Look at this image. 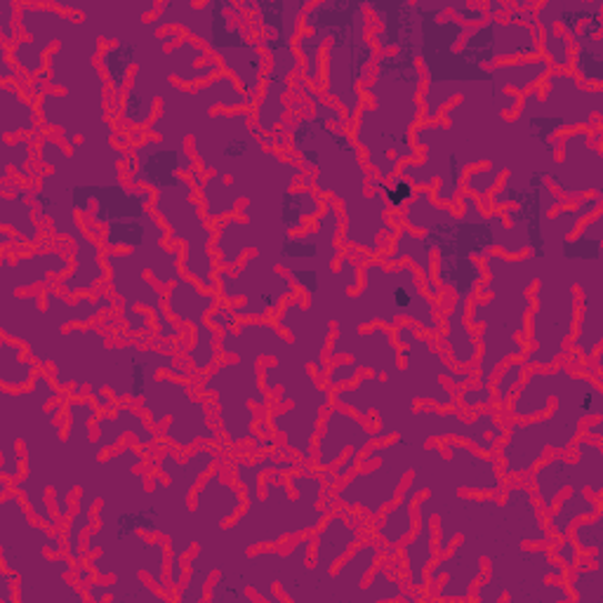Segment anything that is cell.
I'll list each match as a JSON object with an SVG mask.
<instances>
[{
	"label": "cell",
	"instance_id": "83f0119b",
	"mask_svg": "<svg viewBox=\"0 0 603 603\" xmlns=\"http://www.w3.org/2000/svg\"><path fill=\"white\" fill-rule=\"evenodd\" d=\"M601 205H603L601 193H587V197L577 199L575 203L561 205L559 210H554L547 218V229L559 233V239H569L573 237L582 222H587L594 215H599Z\"/></svg>",
	"mask_w": 603,
	"mask_h": 603
},
{
	"label": "cell",
	"instance_id": "8992f818",
	"mask_svg": "<svg viewBox=\"0 0 603 603\" xmlns=\"http://www.w3.org/2000/svg\"><path fill=\"white\" fill-rule=\"evenodd\" d=\"M309 0H243L239 8L250 17L269 69L262 81V94L255 104V130L260 142L274 147L279 128L288 115L285 97L293 94V81L300 73V54L295 52V38L302 31V14Z\"/></svg>",
	"mask_w": 603,
	"mask_h": 603
},
{
	"label": "cell",
	"instance_id": "60d3db41",
	"mask_svg": "<svg viewBox=\"0 0 603 603\" xmlns=\"http://www.w3.org/2000/svg\"><path fill=\"white\" fill-rule=\"evenodd\" d=\"M208 601H255V596H250L245 590L233 585V582H224V577H218L212 582Z\"/></svg>",
	"mask_w": 603,
	"mask_h": 603
},
{
	"label": "cell",
	"instance_id": "3957f363",
	"mask_svg": "<svg viewBox=\"0 0 603 603\" xmlns=\"http://www.w3.org/2000/svg\"><path fill=\"white\" fill-rule=\"evenodd\" d=\"M375 19L365 0H316L302 14V31L325 36L323 94L335 102L352 123L363 107L361 88L371 81L378 48L373 43Z\"/></svg>",
	"mask_w": 603,
	"mask_h": 603
},
{
	"label": "cell",
	"instance_id": "e575fe53",
	"mask_svg": "<svg viewBox=\"0 0 603 603\" xmlns=\"http://www.w3.org/2000/svg\"><path fill=\"white\" fill-rule=\"evenodd\" d=\"M378 187H380V193H382V201H384L386 210L389 212H399V215L408 208V203L415 199V193H418V187L399 172L394 174L392 180H386V182H382L378 178Z\"/></svg>",
	"mask_w": 603,
	"mask_h": 603
},
{
	"label": "cell",
	"instance_id": "ac0fdd59",
	"mask_svg": "<svg viewBox=\"0 0 603 603\" xmlns=\"http://www.w3.org/2000/svg\"><path fill=\"white\" fill-rule=\"evenodd\" d=\"M325 199L314 187L288 189L281 197V224L285 233H300L314 224L323 212Z\"/></svg>",
	"mask_w": 603,
	"mask_h": 603
},
{
	"label": "cell",
	"instance_id": "7402d4cb",
	"mask_svg": "<svg viewBox=\"0 0 603 603\" xmlns=\"http://www.w3.org/2000/svg\"><path fill=\"white\" fill-rule=\"evenodd\" d=\"M601 510H603L601 498H594L587 491H569L566 495L559 498V502L554 504V510L547 514L550 535H554V537L569 535L575 521L594 516Z\"/></svg>",
	"mask_w": 603,
	"mask_h": 603
},
{
	"label": "cell",
	"instance_id": "74e56055",
	"mask_svg": "<svg viewBox=\"0 0 603 603\" xmlns=\"http://www.w3.org/2000/svg\"><path fill=\"white\" fill-rule=\"evenodd\" d=\"M149 356H132V368H130V392L128 396L132 401L144 399L147 389H149V378H151V363L147 361Z\"/></svg>",
	"mask_w": 603,
	"mask_h": 603
},
{
	"label": "cell",
	"instance_id": "d6986e66",
	"mask_svg": "<svg viewBox=\"0 0 603 603\" xmlns=\"http://www.w3.org/2000/svg\"><path fill=\"white\" fill-rule=\"evenodd\" d=\"M3 184H8V182H3ZM10 189L14 191L19 210H14L8 193L0 191V227L14 231L17 239L31 248V245L38 243V237H41V227H38L36 220H33L36 205L29 203V199L33 197V191L29 187H24V184H19V182L14 187H10Z\"/></svg>",
	"mask_w": 603,
	"mask_h": 603
},
{
	"label": "cell",
	"instance_id": "f6af8a7d",
	"mask_svg": "<svg viewBox=\"0 0 603 603\" xmlns=\"http://www.w3.org/2000/svg\"><path fill=\"white\" fill-rule=\"evenodd\" d=\"M10 481H12V479H8V476L0 479V495H3V498L12 493V491H10Z\"/></svg>",
	"mask_w": 603,
	"mask_h": 603
},
{
	"label": "cell",
	"instance_id": "ee69618b",
	"mask_svg": "<svg viewBox=\"0 0 603 603\" xmlns=\"http://www.w3.org/2000/svg\"><path fill=\"white\" fill-rule=\"evenodd\" d=\"M582 432H585V436H587V439L601 441V436H603V418L599 415V418L587 420V422H585V430H582Z\"/></svg>",
	"mask_w": 603,
	"mask_h": 603
},
{
	"label": "cell",
	"instance_id": "8d00e7d4",
	"mask_svg": "<svg viewBox=\"0 0 603 603\" xmlns=\"http://www.w3.org/2000/svg\"><path fill=\"white\" fill-rule=\"evenodd\" d=\"M288 271L285 274L290 277V281L295 283L298 290H302V293L314 302L321 293V271L314 269V267H285Z\"/></svg>",
	"mask_w": 603,
	"mask_h": 603
},
{
	"label": "cell",
	"instance_id": "5bb4252c",
	"mask_svg": "<svg viewBox=\"0 0 603 603\" xmlns=\"http://www.w3.org/2000/svg\"><path fill=\"white\" fill-rule=\"evenodd\" d=\"M432 500L434 495L426 493L418 502V512H420L418 531L401 547L403 566L408 571V585H411L413 590L426 587V569H430L434 561V510H430Z\"/></svg>",
	"mask_w": 603,
	"mask_h": 603
},
{
	"label": "cell",
	"instance_id": "1f68e13d",
	"mask_svg": "<svg viewBox=\"0 0 603 603\" xmlns=\"http://www.w3.org/2000/svg\"><path fill=\"white\" fill-rule=\"evenodd\" d=\"M504 174H507V170H504V165H500V163L474 165L472 170H466L462 187H464L466 193H472V197L485 208V205H489L491 193L498 189V184L502 182Z\"/></svg>",
	"mask_w": 603,
	"mask_h": 603
},
{
	"label": "cell",
	"instance_id": "7bdbcfd3",
	"mask_svg": "<svg viewBox=\"0 0 603 603\" xmlns=\"http://www.w3.org/2000/svg\"><path fill=\"white\" fill-rule=\"evenodd\" d=\"M17 596H19L17 575H12L10 569H3V571H0V601L14 603Z\"/></svg>",
	"mask_w": 603,
	"mask_h": 603
},
{
	"label": "cell",
	"instance_id": "f35d334b",
	"mask_svg": "<svg viewBox=\"0 0 603 603\" xmlns=\"http://www.w3.org/2000/svg\"><path fill=\"white\" fill-rule=\"evenodd\" d=\"M14 67H17V64L12 62L10 50H8V46L3 43V46H0V81H3V83H14L19 90L29 92L27 83L31 81V78H24V76H22V69H14Z\"/></svg>",
	"mask_w": 603,
	"mask_h": 603
},
{
	"label": "cell",
	"instance_id": "836d02e7",
	"mask_svg": "<svg viewBox=\"0 0 603 603\" xmlns=\"http://www.w3.org/2000/svg\"><path fill=\"white\" fill-rule=\"evenodd\" d=\"M573 577H571V590H573V599L577 601H585V603H603V571H601V563H596V566H577L575 571H571Z\"/></svg>",
	"mask_w": 603,
	"mask_h": 603
},
{
	"label": "cell",
	"instance_id": "e0dca14e",
	"mask_svg": "<svg viewBox=\"0 0 603 603\" xmlns=\"http://www.w3.org/2000/svg\"><path fill=\"white\" fill-rule=\"evenodd\" d=\"M603 14V0H544L535 6V24H552L563 38H573L582 24Z\"/></svg>",
	"mask_w": 603,
	"mask_h": 603
},
{
	"label": "cell",
	"instance_id": "4316f807",
	"mask_svg": "<svg viewBox=\"0 0 603 603\" xmlns=\"http://www.w3.org/2000/svg\"><path fill=\"white\" fill-rule=\"evenodd\" d=\"M601 243H603V215H594L592 220L582 222L577 231L569 239H561V255L571 262H601Z\"/></svg>",
	"mask_w": 603,
	"mask_h": 603
},
{
	"label": "cell",
	"instance_id": "30bf717a",
	"mask_svg": "<svg viewBox=\"0 0 603 603\" xmlns=\"http://www.w3.org/2000/svg\"><path fill=\"white\" fill-rule=\"evenodd\" d=\"M554 149L559 153V163L554 170L544 172L550 187L559 197L569 203L587 197V193H601V168L603 155L601 147L592 142L590 130H573L554 140Z\"/></svg>",
	"mask_w": 603,
	"mask_h": 603
},
{
	"label": "cell",
	"instance_id": "8fae6325",
	"mask_svg": "<svg viewBox=\"0 0 603 603\" xmlns=\"http://www.w3.org/2000/svg\"><path fill=\"white\" fill-rule=\"evenodd\" d=\"M344 229V215L335 199H325L321 218L306 231L285 233L281 243V258L285 262H319L321 258L330 264L340 255L342 245H338L340 233Z\"/></svg>",
	"mask_w": 603,
	"mask_h": 603
},
{
	"label": "cell",
	"instance_id": "4fadbf2b",
	"mask_svg": "<svg viewBox=\"0 0 603 603\" xmlns=\"http://www.w3.org/2000/svg\"><path fill=\"white\" fill-rule=\"evenodd\" d=\"M365 8L375 19L371 38L378 54L394 52L418 38V19L411 0H365Z\"/></svg>",
	"mask_w": 603,
	"mask_h": 603
},
{
	"label": "cell",
	"instance_id": "9c48e42d",
	"mask_svg": "<svg viewBox=\"0 0 603 603\" xmlns=\"http://www.w3.org/2000/svg\"><path fill=\"white\" fill-rule=\"evenodd\" d=\"M458 52L464 62L483 69L542 57L537 29L512 22L507 17H493L489 22L466 29Z\"/></svg>",
	"mask_w": 603,
	"mask_h": 603
},
{
	"label": "cell",
	"instance_id": "ab89813d",
	"mask_svg": "<svg viewBox=\"0 0 603 603\" xmlns=\"http://www.w3.org/2000/svg\"><path fill=\"white\" fill-rule=\"evenodd\" d=\"M19 6L12 0H0V33H3V43L10 46L19 33Z\"/></svg>",
	"mask_w": 603,
	"mask_h": 603
},
{
	"label": "cell",
	"instance_id": "6da1fadb",
	"mask_svg": "<svg viewBox=\"0 0 603 603\" xmlns=\"http://www.w3.org/2000/svg\"><path fill=\"white\" fill-rule=\"evenodd\" d=\"M418 19V62L424 73V88L420 94L422 121L436 123L445 109L460 97V86H491L502 113L514 115L521 109L523 94L542 86L552 71L544 57L526 62H507L493 69H483L464 62L458 48L466 29L453 14H449V0H415Z\"/></svg>",
	"mask_w": 603,
	"mask_h": 603
},
{
	"label": "cell",
	"instance_id": "f546056e",
	"mask_svg": "<svg viewBox=\"0 0 603 603\" xmlns=\"http://www.w3.org/2000/svg\"><path fill=\"white\" fill-rule=\"evenodd\" d=\"M159 531V510L155 507H138V510H125L111 521L109 537L113 542H125L138 533L153 535Z\"/></svg>",
	"mask_w": 603,
	"mask_h": 603
},
{
	"label": "cell",
	"instance_id": "2e32d148",
	"mask_svg": "<svg viewBox=\"0 0 603 603\" xmlns=\"http://www.w3.org/2000/svg\"><path fill=\"white\" fill-rule=\"evenodd\" d=\"M359 540H361V533H356L352 523L340 514H333L321 529V533L316 535V550H314V561H311V571H314L319 577H325L335 569L338 561L346 559V554L352 552V547Z\"/></svg>",
	"mask_w": 603,
	"mask_h": 603
},
{
	"label": "cell",
	"instance_id": "7a4b0ae2",
	"mask_svg": "<svg viewBox=\"0 0 603 603\" xmlns=\"http://www.w3.org/2000/svg\"><path fill=\"white\" fill-rule=\"evenodd\" d=\"M422 88L415 41L378 54L373 78L361 88L368 104L356 115L352 138L363 149L368 170L382 182L392 180L403 163L420 161L413 132L422 121Z\"/></svg>",
	"mask_w": 603,
	"mask_h": 603
},
{
	"label": "cell",
	"instance_id": "52a82bcc",
	"mask_svg": "<svg viewBox=\"0 0 603 603\" xmlns=\"http://www.w3.org/2000/svg\"><path fill=\"white\" fill-rule=\"evenodd\" d=\"M561 205H566L559 193L550 187L544 170H531L516 178L507 172L491 193L485 210H502V208H516L523 231H526V243L533 260H544L550 252L547 245V218Z\"/></svg>",
	"mask_w": 603,
	"mask_h": 603
},
{
	"label": "cell",
	"instance_id": "d590c367",
	"mask_svg": "<svg viewBox=\"0 0 603 603\" xmlns=\"http://www.w3.org/2000/svg\"><path fill=\"white\" fill-rule=\"evenodd\" d=\"M449 14H453L464 27H479L489 22L483 0H449Z\"/></svg>",
	"mask_w": 603,
	"mask_h": 603
},
{
	"label": "cell",
	"instance_id": "9a60e30c",
	"mask_svg": "<svg viewBox=\"0 0 603 603\" xmlns=\"http://www.w3.org/2000/svg\"><path fill=\"white\" fill-rule=\"evenodd\" d=\"M138 62V46L134 43H107L100 50V69L107 78V113L109 119H121V104L123 94L130 88V71Z\"/></svg>",
	"mask_w": 603,
	"mask_h": 603
},
{
	"label": "cell",
	"instance_id": "b9f144b4",
	"mask_svg": "<svg viewBox=\"0 0 603 603\" xmlns=\"http://www.w3.org/2000/svg\"><path fill=\"white\" fill-rule=\"evenodd\" d=\"M552 554L559 559V563L566 571H575L580 566V550L575 547V542L571 540V535L556 537V544L552 547Z\"/></svg>",
	"mask_w": 603,
	"mask_h": 603
},
{
	"label": "cell",
	"instance_id": "7c38bea8",
	"mask_svg": "<svg viewBox=\"0 0 603 603\" xmlns=\"http://www.w3.org/2000/svg\"><path fill=\"white\" fill-rule=\"evenodd\" d=\"M92 199H94V210L88 218V224L94 227H107L111 222H128V220H153L151 215V201L153 193L151 189H125L123 184H90Z\"/></svg>",
	"mask_w": 603,
	"mask_h": 603
},
{
	"label": "cell",
	"instance_id": "ffe728a7",
	"mask_svg": "<svg viewBox=\"0 0 603 603\" xmlns=\"http://www.w3.org/2000/svg\"><path fill=\"white\" fill-rule=\"evenodd\" d=\"M155 115H159V94L153 92L151 83H144V69H138L123 94L119 121L130 130H147Z\"/></svg>",
	"mask_w": 603,
	"mask_h": 603
},
{
	"label": "cell",
	"instance_id": "cb8c5ba5",
	"mask_svg": "<svg viewBox=\"0 0 603 603\" xmlns=\"http://www.w3.org/2000/svg\"><path fill=\"white\" fill-rule=\"evenodd\" d=\"M571 73L582 88L601 90L603 86V38H573Z\"/></svg>",
	"mask_w": 603,
	"mask_h": 603
},
{
	"label": "cell",
	"instance_id": "277c9868",
	"mask_svg": "<svg viewBox=\"0 0 603 603\" xmlns=\"http://www.w3.org/2000/svg\"><path fill=\"white\" fill-rule=\"evenodd\" d=\"M462 212L455 215L453 208L439 205L432 189H418L415 199L401 212V222L424 231L420 243L436 255H460L472 260H485L500 250L507 258H526L529 243L521 224H510L500 210H485L472 193H462Z\"/></svg>",
	"mask_w": 603,
	"mask_h": 603
},
{
	"label": "cell",
	"instance_id": "f1b7e54d",
	"mask_svg": "<svg viewBox=\"0 0 603 603\" xmlns=\"http://www.w3.org/2000/svg\"><path fill=\"white\" fill-rule=\"evenodd\" d=\"M325 36L300 31L295 38V52L300 54V76L314 88L316 92L323 90V52H325Z\"/></svg>",
	"mask_w": 603,
	"mask_h": 603
},
{
	"label": "cell",
	"instance_id": "ba28073f",
	"mask_svg": "<svg viewBox=\"0 0 603 603\" xmlns=\"http://www.w3.org/2000/svg\"><path fill=\"white\" fill-rule=\"evenodd\" d=\"M575 460L566 453H552L542 460L533 472V491L540 502V510L550 514L563 491H585L601 498L603 491V449L601 441L577 439L573 443Z\"/></svg>",
	"mask_w": 603,
	"mask_h": 603
},
{
	"label": "cell",
	"instance_id": "484cf974",
	"mask_svg": "<svg viewBox=\"0 0 603 603\" xmlns=\"http://www.w3.org/2000/svg\"><path fill=\"white\" fill-rule=\"evenodd\" d=\"M36 382V361L27 354V349L10 340H0V384L6 389H29Z\"/></svg>",
	"mask_w": 603,
	"mask_h": 603
},
{
	"label": "cell",
	"instance_id": "d6a6232c",
	"mask_svg": "<svg viewBox=\"0 0 603 603\" xmlns=\"http://www.w3.org/2000/svg\"><path fill=\"white\" fill-rule=\"evenodd\" d=\"M526 363L523 359L510 361L500 368V373L493 375V396L500 411H507V405L512 401V394L521 386V382L526 380Z\"/></svg>",
	"mask_w": 603,
	"mask_h": 603
},
{
	"label": "cell",
	"instance_id": "603a6c76",
	"mask_svg": "<svg viewBox=\"0 0 603 603\" xmlns=\"http://www.w3.org/2000/svg\"><path fill=\"white\" fill-rule=\"evenodd\" d=\"M418 495H420V489L413 479L411 485L403 491V495L386 510L380 523L378 537L384 542V547H389L392 552H396L401 547V542L413 533V507H415Z\"/></svg>",
	"mask_w": 603,
	"mask_h": 603
},
{
	"label": "cell",
	"instance_id": "4dcf8cb0",
	"mask_svg": "<svg viewBox=\"0 0 603 603\" xmlns=\"http://www.w3.org/2000/svg\"><path fill=\"white\" fill-rule=\"evenodd\" d=\"M601 531H603L601 512L573 523L569 535L575 542V547L580 550L582 566H596V563H601Z\"/></svg>",
	"mask_w": 603,
	"mask_h": 603
},
{
	"label": "cell",
	"instance_id": "44dd1931",
	"mask_svg": "<svg viewBox=\"0 0 603 603\" xmlns=\"http://www.w3.org/2000/svg\"><path fill=\"white\" fill-rule=\"evenodd\" d=\"M102 229H104L102 245L107 248V252H119V250L134 252V250H142L153 237L155 239L168 237V229L155 218L147 222H140V220L111 222Z\"/></svg>",
	"mask_w": 603,
	"mask_h": 603
},
{
	"label": "cell",
	"instance_id": "d4e9b609",
	"mask_svg": "<svg viewBox=\"0 0 603 603\" xmlns=\"http://www.w3.org/2000/svg\"><path fill=\"white\" fill-rule=\"evenodd\" d=\"M0 128H3V140L36 132L38 128L33 104L19 97V88L14 83L0 86Z\"/></svg>",
	"mask_w": 603,
	"mask_h": 603
},
{
	"label": "cell",
	"instance_id": "5b68a950",
	"mask_svg": "<svg viewBox=\"0 0 603 603\" xmlns=\"http://www.w3.org/2000/svg\"><path fill=\"white\" fill-rule=\"evenodd\" d=\"M161 14L149 22L153 29L170 24V29H189L203 48L215 57L222 69L239 81L252 104L262 94V81L269 69L267 54L255 38L250 17L229 0H208V3H161Z\"/></svg>",
	"mask_w": 603,
	"mask_h": 603
}]
</instances>
